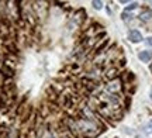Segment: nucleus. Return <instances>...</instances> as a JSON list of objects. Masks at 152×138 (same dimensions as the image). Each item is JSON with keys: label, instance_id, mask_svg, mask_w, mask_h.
<instances>
[{"label": "nucleus", "instance_id": "obj_11", "mask_svg": "<svg viewBox=\"0 0 152 138\" xmlns=\"http://www.w3.org/2000/svg\"><path fill=\"white\" fill-rule=\"evenodd\" d=\"M149 71L152 72V62H151V65H149Z\"/></svg>", "mask_w": 152, "mask_h": 138}, {"label": "nucleus", "instance_id": "obj_5", "mask_svg": "<svg viewBox=\"0 0 152 138\" xmlns=\"http://www.w3.org/2000/svg\"><path fill=\"white\" fill-rule=\"evenodd\" d=\"M139 18H141V20H144V21L151 20V18H152V12H149V10H144V12L139 14Z\"/></svg>", "mask_w": 152, "mask_h": 138}, {"label": "nucleus", "instance_id": "obj_9", "mask_svg": "<svg viewBox=\"0 0 152 138\" xmlns=\"http://www.w3.org/2000/svg\"><path fill=\"white\" fill-rule=\"evenodd\" d=\"M145 133H148V134L152 133V126H147V127H145Z\"/></svg>", "mask_w": 152, "mask_h": 138}, {"label": "nucleus", "instance_id": "obj_8", "mask_svg": "<svg viewBox=\"0 0 152 138\" xmlns=\"http://www.w3.org/2000/svg\"><path fill=\"white\" fill-rule=\"evenodd\" d=\"M131 17H132V16H130V14H128V13H126V12H124L123 14H121V18H123L124 21H127V20H130Z\"/></svg>", "mask_w": 152, "mask_h": 138}, {"label": "nucleus", "instance_id": "obj_12", "mask_svg": "<svg viewBox=\"0 0 152 138\" xmlns=\"http://www.w3.org/2000/svg\"><path fill=\"white\" fill-rule=\"evenodd\" d=\"M151 97H152V93H151Z\"/></svg>", "mask_w": 152, "mask_h": 138}, {"label": "nucleus", "instance_id": "obj_10", "mask_svg": "<svg viewBox=\"0 0 152 138\" xmlns=\"http://www.w3.org/2000/svg\"><path fill=\"white\" fill-rule=\"evenodd\" d=\"M147 44H148L149 47H152V37H148V38H147Z\"/></svg>", "mask_w": 152, "mask_h": 138}, {"label": "nucleus", "instance_id": "obj_3", "mask_svg": "<svg viewBox=\"0 0 152 138\" xmlns=\"http://www.w3.org/2000/svg\"><path fill=\"white\" fill-rule=\"evenodd\" d=\"M106 79H109V80H114V79H117L118 77V68L117 66H111V68H109L107 71H106Z\"/></svg>", "mask_w": 152, "mask_h": 138}, {"label": "nucleus", "instance_id": "obj_1", "mask_svg": "<svg viewBox=\"0 0 152 138\" xmlns=\"http://www.w3.org/2000/svg\"><path fill=\"white\" fill-rule=\"evenodd\" d=\"M106 89L110 94H118V92L123 89V80H120L118 77L114 79V80H110L109 85L106 86Z\"/></svg>", "mask_w": 152, "mask_h": 138}, {"label": "nucleus", "instance_id": "obj_4", "mask_svg": "<svg viewBox=\"0 0 152 138\" xmlns=\"http://www.w3.org/2000/svg\"><path fill=\"white\" fill-rule=\"evenodd\" d=\"M138 58L141 62H149L152 61V52L151 51H141L138 54Z\"/></svg>", "mask_w": 152, "mask_h": 138}, {"label": "nucleus", "instance_id": "obj_7", "mask_svg": "<svg viewBox=\"0 0 152 138\" xmlns=\"http://www.w3.org/2000/svg\"><path fill=\"white\" fill-rule=\"evenodd\" d=\"M92 4H93V7H94L96 10L103 9V1H97V0H94V1H92Z\"/></svg>", "mask_w": 152, "mask_h": 138}, {"label": "nucleus", "instance_id": "obj_6", "mask_svg": "<svg viewBox=\"0 0 152 138\" xmlns=\"http://www.w3.org/2000/svg\"><path fill=\"white\" fill-rule=\"evenodd\" d=\"M137 7H138V3H137V1H134V3H130V6H127V7H126V13L131 12V10H135Z\"/></svg>", "mask_w": 152, "mask_h": 138}, {"label": "nucleus", "instance_id": "obj_2", "mask_svg": "<svg viewBox=\"0 0 152 138\" xmlns=\"http://www.w3.org/2000/svg\"><path fill=\"white\" fill-rule=\"evenodd\" d=\"M128 39L131 42H134V44H138V42L142 41V34L139 33L138 30H131L130 34H128Z\"/></svg>", "mask_w": 152, "mask_h": 138}]
</instances>
